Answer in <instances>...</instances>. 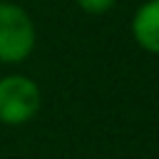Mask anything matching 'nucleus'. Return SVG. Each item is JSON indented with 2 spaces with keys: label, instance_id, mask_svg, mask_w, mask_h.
Wrapping results in <instances>:
<instances>
[{
  "label": "nucleus",
  "instance_id": "f257e3e1",
  "mask_svg": "<svg viewBox=\"0 0 159 159\" xmlns=\"http://www.w3.org/2000/svg\"><path fill=\"white\" fill-rule=\"evenodd\" d=\"M35 50L32 17L15 2H0V62L17 65Z\"/></svg>",
  "mask_w": 159,
  "mask_h": 159
},
{
  "label": "nucleus",
  "instance_id": "20e7f679",
  "mask_svg": "<svg viewBox=\"0 0 159 159\" xmlns=\"http://www.w3.org/2000/svg\"><path fill=\"white\" fill-rule=\"evenodd\" d=\"M84 12H89V15H102V12H107L117 0H75Z\"/></svg>",
  "mask_w": 159,
  "mask_h": 159
},
{
  "label": "nucleus",
  "instance_id": "7ed1b4c3",
  "mask_svg": "<svg viewBox=\"0 0 159 159\" xmlns=\"http://www.w3.org/2000/svg\"><path fill=\"white\" fill-rule=\"evenodd\" d=\"M132 37L142 50H147L152 55H159V0H147L134 12Z\"/></svg>",
  "mask_w": 159,
  "mask_h": 159
},
{
  "label": "nucleus",
  "instance_id": "f03ea898",
  "mask_svg": "<svg viewBox=\"0 0 159 159\" xmlns=\"http://www.w3.org/2000/svg\"><path fill=\"white\" fill-rule=\"evenodd\" d=\"M42 104V94L35 80L25 75H7L0 80V122L17 127L30 122Z\"/></svg>",
  "mask_w": 159,
  "mask_h": 159
}]
</instances>
